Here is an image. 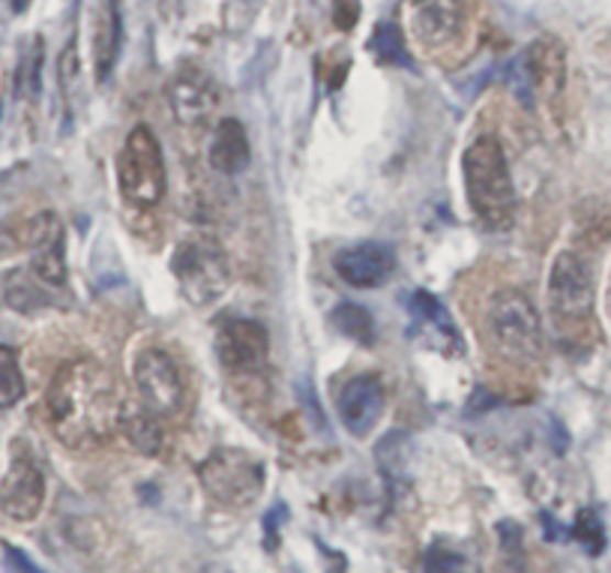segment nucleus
I'll return each mask as SVG.
<instances>
[{"instance_id":"1","label":"nucleus","mask_w":611,"mask_h":573,"mask_svg":"<svg viewBox=\"0 0 611 573\" xmlns=\"http://www.w3.org/2000/svg\"><path fill=\"white\" fill-rule=\"evenodd\" d=\"M121 387L111 370L78 357L55 373L48 394H45V415L48 427L60 444L73 451H93L114 436L121 427Z\"/></svg>"},{"instance_id":"2","label":"nucleus","mask_w":611,"mask_h":573,"mask_svg":"<svg viewBox=\"0 0 611 573\" xmlns=\"http://www.w3.org/2000/svg\"><path fill=\"white\" fill-rule=\"evenodd\" d=\"M462 172L474 217L489 232H507L515 220V189L501 142L491 135L477 139L462 156Z\"/></svg>"},{"instance_id":"3","label":"nucleus","mask_w":611,"mask_h":573,"mask_svg":"<svg viewBox=\"0 0 611 573\" xmlns=\"http://www.w3.org/2000/svg\"><path fill=\"white\" fill-rule=\"evenodd\" d=\"M486 324L495 349L507 361L531 364L543 354V321L531 298L519 288H501L491 295Z\"/></svg>"},{"instance_id":"4","label":"nucleus","mask_w":611,"mask_h":573,"mask_svg":"<svg viewBox=\"0 0 611 573\" xmlns=\"http://www.w3.org/2000/svg\"><path fill=\"white\" fill-rule=\"evenodd\" d=\"M171 274L180 286V295L192 307L216 304L231 286L229 255L208 234H192L177 243L171 255Z\"/></svg>"},{"instance_id":"5","label":"nucleus","mask_w":611,"mask_h":573,"mask_svg":"<svg viewBox=\"0 0 611 573\" xmlns=\"http://www.w3.org/2000/svg\"><path fill=\"white\" fill-rule=\"evenodd\" d=\"M201 486L216 505L249 507L264 493V465L258 456L241 448L213 451L198 469Z\"/></svg>"},{"instance_id":"6","label":"nucleus","mask_w":611,"mask_h":573,"mask_svg":"<svg viewBox=\"0 0 611 573\" xmlns=\"http://www.w3.org/2000/svg\"><path fill=\"white\" fill-rule=\"evenodd\" d=\"M118 184L135 208H153L165 196L163 147L147 126H135L118 156Z\"/></svg>"},{"instance_id":"7","label":"nucleus","mask_w":611,"mask_h":573,"mask_svg":"<svg viewBox=\"0 0 611 573\" xmlns=\"http://www.w3.org/2000/svg\"><path fill=\"white\" fill-rule=\"evenodd\" d=\"M513 85L519 100L534 106V100L555 102L567 88V55L564 45L552 36H540L527 45L513 64Z\"/></svg>"},{"instance_id":"8","label":"nucleus","mask_w":611,"mask_h":573,"mask_svg":"<svg viewBox=\"0 0 611 573\" xmlns=\"http://www.w3.org/2000/svg\"><path fill=\"white\" fill-rule=\"evenodd\" d=\"M593 271L579 253H560L548 271V307L560 324H579L593 312Z\"/></svg>"},{"instance_id":"9","label":"nucleus","mask_w":611,"mask_h":573,"mask_svg":"<svg viewBox=\"0 0 611 573\" xmlns=\"http://www.w3.org/2000/svg\"><path fill=\"white\" fill-rule=\"evenodd\" d=\"M132 378H135V387L142 394V403L151 408L156 418L180 415L186 387L171 354H165L163 349L138 352L135 354V366H132Z\"/></svg>"},{"instance_id":"10","label":"nucleus","mask_w":611,"mask_h":573,"mask_svg":"<svg viewBox=\"0 0 611 573\" xmlns=\"http://www.w3.org/2000/svg\"><path fill=\"white\" fill-rule=\"evenodd\" d=\"M45 502V477L33 453L15 444L10 469L0 477V510L15 522H31L40 517Z\"/></svg>"},{"instance_id":"11","label":"nucleus","mask_w":611,"mask_h":573,"mask_svg":"<svg viewBox=\"0 0 611 573\" xmlns=\"http://www.w3.org/2000/svg\"><path fill=\"white\" fill-rule=\"evenodd\" d=\"M219 361L237 375L258 373L270 357V337L262 321L231 319L219 328Z\"/></svg>"},{"instance_id":"12","label":"nucleus","mask_w":611,"mask_h":573,"mask_svg":"<svg viewBox=\"0 0 611 573\" xmlns=\"http://www.w3.org/2000/svg\"><path fill=\"white\" fill-rule=\"evenodd\" d=\"M408 31L423 48H444L456 43L465 22L462 0H408L404 3Z\"/></svg>"},{"instance_id":"13","label":"nucleus","mask_w":611,"mask_h":573,"mask_svg":"<svg viewBox=\"0 0 611 573\" xmlns=\"http://www.w3.org/2000/svg\"><path fill=\"white\" fill-rule=\"evenodd\" d=\"M168 102L180 126H201L216 111V85L201 69L184 67L168 85Z\"/></svg>"},{"instance_id":"14","label":"nucleus","mask_w":611,"mask_h":573,"mask_svg":"<svg viewBox=\"0 0 611 573\" xmlns=\"http://www.w3.org/2000/svg\"><path fill=\"white\" fill-rule=\"evenodd\" d=\"M384 387L381 378L371 373L354 375L338 394V418L351 436H366L381 420Z\"/></svg>"},{"instance_id":"15","label":"nucleus","mask_w":611,"mask_h":573,"mask_svg":"<svg viewBox=\"0 0 611 573\" xmlns=\"http://www.w3.org/2000/svg\"><path fill=\"white\" fill-rule=\"evenodd\" d=\"M336 274L354 288H375L381 286L387 276L393 274L396 255L387 243L366 241L345 246L336 255Z\"/></svg>"},{"instance_id":"16","label":"nucleus","mask_w":611,"mask_h":573,"mask_svg":"<svg viewBox=\"0 0 611 573\" xmlns=\"http://www.w3.org/2000/svg\"><path fill=\"white\" fill-rule=\"evenodd\" d=\"M249 135L237 118H222L210 139V166L222 175H241L249 166Z\"/></svg>"},{"instance_id":"17","label":"nucleus","mask_w":611,"mask_h":573,"mask_svg":"<svg viewBox=\"0 0 611 573\" xmlns=\"http://www.w3.org/2000/svg\"><path fill=\"white\" fill-rule=\"evenodd\" d=\"M55 238H64V222L57 220V213L52 210H43V213H33L15 225L0 229V255L33 253Z\"/></svg>"},{"instance_id":"18","label":"nucleus","mask_w":611,"mask_h":573,"mask_svg":"<svg viewBox=\"0 0 611 573\" xmlns=\"http://www.w3.org/2000/svg\"><path fill=\"white\" fill-rule=\"evenodd\" d=\"M123 45V10L121 0H105L99 10L97 36H93V67L97 81H109V76L118 67Z\"/></svg>"},{"instance_id":"19","label":"nucleus","mask_w":611,"mask_h":573,"mask_svg":"<svg viewBox=\"0 0 611 573\" xmlns=\"http://www.w3.org/2000/svg\"><path fill=\"white\" fill-rule=\"evenodd\" d=\"M163 418H156L151 408L132 406L123 403L121 411V430L126 432V439L132 441V448H138L144 456H165L168 453V436H165Z\"/></svg>"},{"instance_id":"20","label":"nucleus","mask_w":611,"mask_h":573,"mask_svg":"<svg viewBox=\"0 0 611 573\" xmlns=\"http://www.w3.org/2000/svg\"><path fill=\"white\" fill-rule=\"evenodd\" d=\"M3 295H7V304H10L15 312H24V316H31V312H40V309L52 307L55 298L48 295L52 286H45L43 279H36L33 274L27 271H12L7 276V283H3Z\"/></svg>"},{"instance_id":"21","label":"nucleus","mask_w":611,"mask_h":573,"mask_svg":"<svg viewBox=\"0 0 611 573\" xmlns=\"http://www.w3.org/2000/svg\"><path fill=\"white\" fill-rule=\"evenodd\" d=\"M378 456V469L384 472V477L390 484H399L408 477V456H411V441L402 430H393L387 439H381V444L375 448Z\"/></svg>"},{"instance_id":"22","label":"nucleus","mask_w":611,"mask_h":573,"mask_svg":"<svg viewBox=\"0 0 611 573\" xmlns=\"http://www.w3.org/2000/svg\"><path fill=\"white\" fill-rule=\"evenodd\" d=\"M31 274L43 279L45 286L64 288L66 286V255H64V238L43 243L40 250L31 253Z\"/></svg>"},{"instance_id":"23","label":"nucleus","mask_w":611,"mask_h":573,"mask_svg":"<svg viewBox=\"0 0 611 573\" xmlns=\"http://www.w3.org/2000/svg\"><path fill=\"white\" fill-rule=\"evenodd\" d=\"M330 321L348 340L360 342V345H371L375 342V319L369 316V309L357 307V304H338L330 312Z\"/></svg>"},{"instance_id":"24","label":"nucleus","mask_w":611,"mask_h":573,"mask_svg":"<svg viewBox=\"0 0 611 573\" xmlns=\"http://www.w3.org/2000/svg\"><path fill=\"white\" fill-rule=\"evenodd\" d=\"M24 397V375L12 345H0V411L12 408Z\"/></svg>"},{"instance_id":"25","label":"nucleus","mask_w":611,"mask_h":573,"mask_svg":"<svg viewBox=\"0 0 611 573\" xmlns=\"http://www.w3.org/2000/svg\"><path fill=\"white\" fill-rule=\"evenodd\" d=\"M411 312H414V319L426 328V331H437L447 342H456V328H453V321L449 316L444 312V307L437 304L432 295L426 291H414V298H411Z\"/></svg>"},{"instance_id":"26","label":"nucleus","mask_w":611,"mask_h":573,"mask_svg":"<svg viewBox=\"0 0 611 573\" xmlns=\"http://www.w3.org/2000/svg\"><path fill=\"white\" fill-rule=\"evenodd\" d=\"M369 52L381 64H404L408 55H404V40L402 31L396 27L393 22H381L369 36Z\"/></svg>"},{"instance_id":"27","label":"nucleus","mask_w":611,"mask_h":573,"mask_svg":"<svg viewBox=\"0 0 611 573\" xmlns=\"http://www.w3.org/2000/svg\"><path fill=\"white\" fill-rule=\"evenodd\" d=\"M45 45L43 40H33V48L27 55L22 57V64H19V76H15V90L27 97V100H36V93H40V85H43V52Z\"/></svg>"},{"instance_id":"28","label":"nucleus","mask_w":611,"mask_h":573,"mask_svg":"<svg viewBox=\"0 0 611 573\" xmlns=\"http://www.w3.org/2000/svg\"><path fill=\"white\" fill-rule=\"evenodd\" d=\"M423 573H474V564L456 550L429 547L426 555H423Z\"/></svg>"},{"instance_id":"29","label":"nucleus","mask_w":611,"mask_h":573,"mask_svg":"<svg viewBox=\"0 0 611 573\" xmlns=\"http://www.w3.org/2000/svg\"><path fill=\"white\" fill-rule=\"evenodd\" d=\"M573 538L579 540L590 555H600L602 547H606V531H602L600 517L593 510H581L579 519H576V529H573Z\"/></svg>"},{"instance_id":"30","label":"nucleus","mask_w":611,"mask_h":573,"mask_svg":"<svg viewBox=\"0 0 611 573\" xmlns=\"http://www.w3.org/2000/svg\"><path fill=\"white\" fill-rule=\"evenodd\" d=\"M333 19H336L338 31H351L357 19H360V0H336L333 3Z\"/></svg>"},{"instance_id":"31","label":"nucleus","mask_w":611,"mask_h":573,"mask_svg":"<svg viewBox=\"0 0 611 573\" xmlns=\"http://www.w3.org/2000/svg\"><path fill=\"white\" fill-rule=\"evenodd\" d=\"M3 552H7V562H10L19 573H45L43 568H36L22 550H15V547H10V543H3Z\"/></svg>"},{"instance_id":"32","label":"nucleus","mask_w":611,"mask_h":573,"mask_svg":"<svg viewBox=\"0 0 611 573\" xmlns=\"http://www.w3.org/2000/svg\"><path fill=\"white\" fill-rule=\"evenodd\" d=\"M27 3H31V0H12V10L24 12V10H27Z\"/></svg>"},{"instance_id":"33","label":"nucleus","mask_w":611,"mask_h":573,"mask_svg":"<svg viewBox=\"0 0 611 573\" xmlns=\"http://www.w3.org/2000/svg\"><path fill=\"white\" fill-rule=\"evenodd\" d=\"M609 319H611V288H609Z\"/></svg>"},{"instance_id":"34","label":"nucleus","mask_w":611,"mask_h":573,"mask_svg":"<svg viewBox=\"0 0 611 573\" xmlns=\"http://www.w3.org/2000/svg\"><path fill=\"white\" fill-rule=\"evenodd\" d=\"M0 109H3V106H0Z\"/></svg>"}]
</instances>
